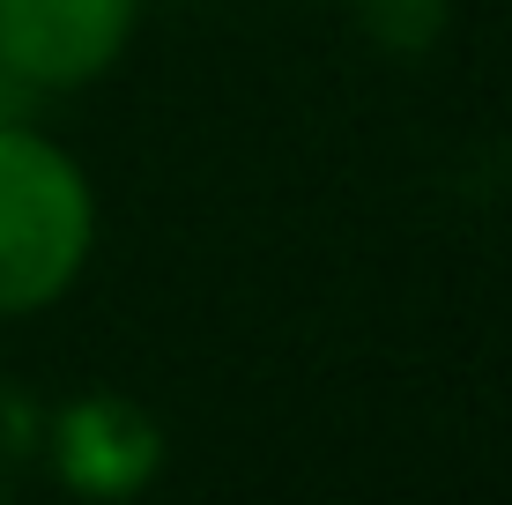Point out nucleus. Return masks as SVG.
Segmentation results:
<instances>
[{"label": "nucleus", "mask_w": 512, "mask_h": 505, "mask_svg": "<svg viewBox=\"0 0 512 505\" xmlns=\"http://www.w3.org/2000/svg\"><path fill=\"white\" fill-rule=\"evenodd\" d=\"M97 238L90 179L30 127H0V320L67 298Z\"/></svg>", "instance_id": "obj_1"}, {"label": "nucleus", "mask_w": 512, "mask_h": 505, "mask_svg": "<svg viewBox=\"0 0 512 505\" xmlns=\"http://www.w3.org/2000/svg\"><path fill=\"white\" fill-rule=\"evenodd\" d=\"M164 468V431L127 394H82L52 424V476L82 498H134Z\"/></svg>", "instance_id": "obj_3"}, {"label": "nucleus", "mask_w": 512, "mask_h": 505, "mask_svg": "<svg viewBox=\"0 0 512 505\" xmlns=\"http://www.w3.org/2000/svg\"><path fill=\"white\" fill-rule=\"evenodd\" d=\"M141 0H0V75L30 90L97 82L127 52Z\"/></svg>", "instance_id": "obj_2"}, {"label": "nucleus", "mask_w": 512, "mask_h": 505, "mask_svg": "<svg viewBox=\"0 0 512 505\" xmlns=\"http://www.w3.org/2000/svg\"><path fill=\"white\" fill-rule=\"evenodd\" d=\"M357 15L386 52H431L446 30V0H357Z\"/></svg>", "instance_id": "obj_4"}]
</instances>
